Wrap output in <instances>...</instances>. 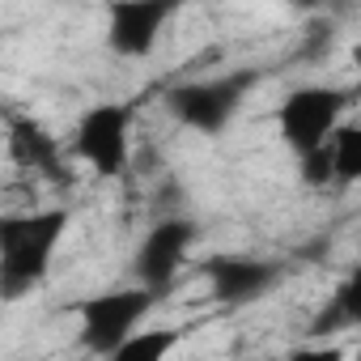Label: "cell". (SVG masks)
Masks as SVG:
<instances>
[{"instance_id": "1", "label": "cell", "mask_w": 361, "mask_h": 361, "mask_svg": "<svg viewBox=\"0 0 361 361\" xmlns=\"http://www.w3.org/2000/svg\"><path fill=\"white\" fill-rule=\"evenodd\" d=\"M68 234V209H35L0 217V302L35 293Z\"/></svg>"}, {"instance_id": "2", "label": "cell", "mask_w": 361, "mask_h": 361, "mask_svg": "<svg viewBox=\"0 0 361 361\" xmlns=\"http://www.w3.org/2000/svg\"><path fill=\"white\" fill-rule=\"evenodd\" d=\"M259 81V73L243 68V73H226V77H209V81H183L166 94V106L170 115L183 123V128H196V132H221L247 102L251 85Z\"/></svg>"}, {"instance_id": "3", "label": "cell", "mask_w": 361, "mask_h": 361, "mask_svg": "<svg viewBox=\"0 0 361 361\" xmlns=\"http://www.w3.org/2000/svg\"><path fill=\"white\" fill-rule=\"evenodd\" d=\"M353 94L336 90V85H298L293 94H285L281 111H276V132L281 140L302 157L319 145L331 140V132L344 123Z\"/></svg>"}, {"instance_id": "4", "label": "cell", "mask_w": 361, "mask_h": 361, "mask_svg": "<svg viewBox=\"0 0 361 361\" xmlns=\"http://www.w3.org/2000/svg\"><path fill=\"white\" fill-rule=\"evenodd\" d=\"M153 293L145 289H106V293H94L77 306V319H81V344L98 357L115 353L128 336L140 331V323L149 319L153 310Z\"/></svg>"}, {"instance_id": "5", "label": "cell", "mask_w": 361, "mask_h": 361, "mask_svg": "<svg viewBox=\"0 0 361 361\" xmlns=\"http://www.w3.org/2000/svg\"><path fill=\"white\" fill-rule=\"evenodd\" d=\"M73 149L81 161L94 166V174L115 178L128 170L132 157V106L128 102H98L77 119Z\"/></svg>"}, {"instance_id": "6", "label": "cell", "mask_w": 361, "mask_h": 361, "mask_svg": "<svg viewBox=\"0 0 361 361\" xmlns=\"http://www.w3.org/2000/svg\"><path fill=\"white\" fill-rule=\"evenodd\" d=\"M196 234H200V230H196V221H188V217H166V221H157V226L140 238V247H136V255H132L136 289L161 298V293L178 281V272H183V259H188V251L196 247Z\"/></svg>"}, {"instance_id": "7", "label": "cell", "mask_w": 361, "mask_h": 361, "mask_svg": "<svg viewBox=\"0 0 361 361\" xmlns=\"http://www.w3.org/2000/svg\"><path fill=\"white\" fill-rule=\"evenodd\" d=\"M170 13L174 9L166 0H115L106 9V47L123 60H145L157 47Z\"/></svg>"}, {"instance_id": "8", "label": "cell", "mask_w": 361, "mask_h": 361, "mask_svg": "<svg viewBox=\"0 0 361 361\" xmlns=\"http://www.w3.org/2000/svg\"><path fill=\"white\" fill-rule=\"evenodd\" d=\"M204 272H209V289L221 306H247V302L264 298L281 276L276 264L251 259V255H217Z\"/></svg>"}, {"instance_id": "9", "label": "cell", "mask_w": 361, "mask_h": 361, "mask_svg": "<svg viewBox=\"0 0 361 361\" xmlns=\"http://www.w3.org/2000/svg\"><path fill=\"white\" fill-rule=\"evenodd\" d=\"M9 157L22 166V170H43V174H56L60 166V140L30 115H18L9 123Z\"/></svg>"}, {"instance_id": "10", "label": "cell", "mask_w": 361, "mask_h": 361, "mask_svg": "<svg viewBox=\"0 0 361 361\" xmlns=\"http://www.w3.org/2000/svg\"><path fill=\"white\" fill-rule=\"evenodd\" d=\"M357 319H361V306H357V276H348V281H340V289L331 293V302L319 306V314H314V323H310V340H331L336 331L357 327Z\"/></svg>"}, {"instance_id": "11", "label": "cell", "mask_w": 361, "mask_h": 361, "mask_svg": "<svg viewBox=\"0 0 361 361\" xmlns=\"http://www.w3.org/2000/svg\"><path fill=\"white\" fill-rule=\"evenodd\" d=\"M178 340H183L178 327H140L136 336H128L102 361H170V353L178 348Z\"/></svg>"}, {"instance_id": "12", "label": "cell", "mask_w": 361, "mask_h": 361, "mask_svg": "<svg viewBox=\"0 0 361 361\" xmlns=\"http://www.w3.org/2000/svg\"><path fill=\"white\" fill-rule=\"evenodd\" d=\"M327 149H331V183L353 188L357 178H361V128H357L353 119H344V123L331 132Z\"/></svg>"}, {"instance_id": "13", "label": "cell", "mask_w": 361, "mask_h": 361, "mask_svg": "<svg viewBox=\"0 0 361 361\" xmlns=\"http://www.w3.org/2000/svg\"><path fill=\"white\" fill-rule=\"evenodd\" d=\"M298 161H302L298 174H302V183H306V188H327V183H331V149H327V145L302 153Z\"/></svg>"}, {"instance_id": "14", "label": "cell", "mask_w": 361, "mask_h": 361, "mask_svg": "<svg viewBox=\"0 0 361 361\" xmlns=\"http://www.w3.org/2000/svg\"><path fill=\"white\" fill-rule=\"evenodd\" d=\"M285 361H348V344H336V340L302 344V348H293Z\"/></svg>"}, {"instance_id": "15", "label": "cell", "mask_w": 361, "mask_h": 361, "mask_svg": "<svg viewBox=\"0 0 361 361\" xmlns=\"http://www.w3.org/2000/svg\"><path fill=\"white\" fill-rule=\"evenodd\" d=\"M247 361H276V357H247Z\"/></svg>"}]
</instances>
